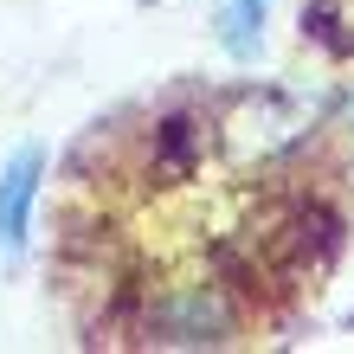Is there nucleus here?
Listing matches in <instances>:
<instances>
[{
    "label": "nucleus",
    "instance_id": "nucleus-1",
    "mask_svg": "<svg viewBox=\"0 0 354 354\" xmlns=\"http://www.w3.org/2000/svg\"><path fill=\"white\" fill-rule=\"evenodd\" d=\"M225 322H232V309H225V297L206 290V283H174L168 297L149 309V328L161 342H219Z\"/></svg>",
    "mask_w": 354,
    "mask_h": 354
},
{
    "label": "nucleus",
    "instance_id": "nucleus-2",
    "mask_svg": "<svg viewBox=\"0 0 354 354\" xmlns=\"http://www.w3.org/2000/svg\"><path fill=\"white\" fill-rule=\"evenodd\" d=\"M297 136H303V116H297V103H283V97H245L239 110L225 116V142H232V155H245V161L277 155Z\"/></svg>",
    "mask_w": 354,
    "mask_h": 354
},
{
    "label": "nucleus",
    "instance_id": "nucleus-3",
    "mask_svg": "<svg viewBox=\"0 0 354 354\" xmlns=\"http://www.w3.org/2000/svg\"><path fill=\"white\" fill-rule=\"evenodd\" d=\"M39 174H46V155L13 149V161L0 168V258H19L32 239V206H39Z\"/></svg>",
    "mask_w": 354,
    "mask_h": 354
},
{
    "label": "nucleus",
    "instance_id": "nucleus-4",
    "mask_svg": "<svg viewBox=\"0 0 354 354\" xmlns=\"http://www.w3.org/2000/svg\"><path fill=\"white\" fill-rule=\"evenodd\" d=\"M264 19H270V0H219V46L232 58H258Z\"/></svg>",
    "mask_w": 354,
    "mask_h": 354
}]
</instances>
